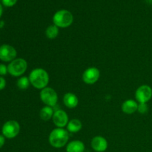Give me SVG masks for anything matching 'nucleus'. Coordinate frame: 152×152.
Instances as JSON below:
<instances>
[{"mask_svg":"<svg viewBox=\"0 0 152 152\" xmlns=\"http://www.w3.org/2000/svg\"><path fill=\"white\" fill-rule=\"evenodd\" d=\"M29 80L35 88L42 90L48 87L49 83L48 73L43 68H35L30 73Z\"/></svg>","mask_w":152,"mask_h":152,"instance_id":"1","label":"nucleus"},{"mask_svg":"<svg viewBox=\"0 0 152 152\" xmlns=\"http://www.w3.org/2000/svg\"><path fill=\"white\" fill-rule=\"evenodd\" d=\"M69 140V132L61 128H56L49 134L48 140L50 145L53 148H60L65 146Z\"/></svg>","mask_w":152,"mask_h":152,"instance_id":"2","label":"nucleus"},{"mask_svg":"<svg viewBox=\"0 0 152 152\" xmlns=\"http://www.w3.org/2000/svg\"><path fill=\"white\" fill-rule=\"evenodd\" d=\"M74 22L73 14L68 10H59L54 13L53 16V25L58 28H65L71 26Z\"/></svg>","mask_w":152,"mask_h":152,"instance_id":"3","label":"nucleus"},{"mask_svg":"<svg viewBox=\"0 0 152 152\" xmlns=\"http://www.w3.org/2000/svg\"><path fill=\"white\" fill-rule=\"evenodd\" d=\"M28 68V62L22 58L15 59L7 66L8 73L13 77H20L26 71Z\"/></svg>","mask_w":152,"mask_h":152,"instance_id":"4","label":"nucleus"},{"mask_svg":"<svg viewBox=\"0 0 152 152\" xmlns=\"http://www.w3.org/2000/svg\"><path fill=\"white\" fill-rule=\"evenodd\" d=\"M40 99L47 106L54 107L57 104L58 95L54 89L50 87H46L41 90Z\"/></svg>","mask_w":152,"mask_h":152,"instance_id":"5","label":"nucleus"},{"mask_svg":"<svg viewBox=\"0 0 152 152\" xmlns=\"http://www.w3.org/2000/svg\"><path fill=\"white\" fill-rule=\"evenodd\" d=\"M2 134L8 139H13L19 134L20 132V126L15 120H9L2 126Z\"/></svg>","mask_w":152,"mask_h":152,"instance_id":"6","label":"nucleus"},{"mask_svg":"<svg viewBox=\"0 0 152 152\" xmlns=\"http://www.w3.org/2000/svg\"><path fill=\"white\" fill-rule=\"evenodd\" d=\"M135 97L139 103H147L152 97V89L149 86L142 85L137 89Z\"/></svg>","mask_w":152,"mask_h":152,"instance_id":"7","label":"nucleus"},{"mask_svg":"<svg viewBox=\"0 0 152 152\" xmlns=\"http://www.w3.org/2000/svg\"><path fill=\"white\" fill-rule=\"evenodd\" d=\"M100 71L96 67H90L85 70L83 74V80L86 84L93 85L99 80Z\"/></svg>","mask_w":152,"mask_h":152,"instance_id":"8","label":"nucleus"},{"mask_svg":"<svg viewBox=\"0 0 152 152\" xmlns=\"http://www.w3.org/2000/svg\"><path fill=\"white\" fill-rule=\"evenodd\" d=\"M17 55L16 50L10 45H3L0 47V59L4 62H12Z\"/></svg>","mask_w":152,"mask_h":152,"instance_id":"9","label":"nucleus"},{"mask_svg":"<svg viewBox=\"0 0 152 152\" xmlns=\"http://www.w3.org/2000/svg\"><path fill=\"white\" fill-rule=\"evenodd\" d=\"M52 120H53V123H54L55 126L57 128H61V129H63L64 127L67 126L68 122H69L68 114L65 111L62 109L56 110V111H54Z\"/></svg>","mask_w":152,"mask_h":152,"instance_id":"10","label":"nucleus"},{"mask_svg":"<svg viewBox=\"0 0 152 152\" xmlns=\"http://www.w3.org/2000/svg\"><path fill=\"white\" fill-rule=\"evenodd\" d=\"M91 147L96 152H104L108 148V141L102 136H96L92 139Z\"/></svg>","mask_w":152,"mask_h":152,"instance_id":"11","label":"nucleus"},{"mask_svg":"<svg viewBox=\"0 0 152 152\" xmlns=\"http://www.w3.org/2000/svg\"><path fill=\"white\" fill-rule=\"evenodd\" d=\"M122 111L125 114H132L137 111L138 104L134 99H127L122 105Z\"/></svg>","mask_w":152,"mask_h":152,"instance_id":"12","label":"nucleus"},{"mask_svg":"<svg viewBox=\"0 0 152 152\" xmlns=\"http://www.w3.org/2000/svg\"><path fill=\"white\" fill-rule=\"evenodd\" d=\"M63 102L65 106L68 108H74L78 105V97L74 94L68 92L65 94L63 97Z\"/></svg>","mask_w":152,"mask_h":152,"instance_id":"13","label":"nucleus"},{"mask_svg":"<svg viewBox=\"0 0 152 152\" xmlns=\"http://www.w3.org/2000/svg\"><path fill=\"white\" fill-rule=\"evenodd\" d=\"M85 144L80 140H73L66 146L67 152H84Z\"/></svg>","mask_w":152,"mask_h":152,"instance_id":"14","label":"nucleus"},{"mask_svg":"<svg viewBox=\"0 0 152 152\" xmlns=\"http://www.w3.org/2000/svg\"><path fill=\"white\" fill-rule=\"evenodd\" d=\"M83 128L82 122L78 119H72L68 122L67 125V130L71 133H77Z\"/></svg>","mask_w":152,"mask_h":152,"instance_id":"15","label":"nucleus"},{"mask_svg":"<svg viewBox=\"0 0 152 152\" xmlns=\"http://www.w3.org/2000/svg\"><path fill=\"white\" fill-rule=\"evenodd\" d=\"M53 113H54V111H53V108L46 105L40 110L39 117L44 121H48L50 119H52Z\"/></svg>","mask_w":152,"mask_h":152,"instance_id":"16","label":"nucleus"},{"mask_svg":"<svg viewBox=\"0 0 152 152\" xmlns=\"http://www.w3.org/2000/svg\"><path fill=\"white\" fill-rule=\"evenodd\" d=\"M59 32V28L55 25H51L45 30V36L50 39H53L57 37Z\"/></svg>","mask_w":152,"mask_h":152,"instance_id":"17","label":"nucleus"},{"mask_svg":"<svg viewBox=\"0 0 152 152\" xmlns=\"http://www.w3.org/2000/svg\"><path fill=\"white\" fill-rule=\"evenodd\" d=\"M30 84V80L29 77H22L18 80L17 81V86L19 89L21 90H25L29 87Z\"/></svg>","mask_w":152,"mask_h":152,"instance_id":"18","label":"nucleus"},{"mask_svg":"<svg viewBox=\"0 0 152 152\" xmlns=\"http://www.w3.org/2000/svg\"><path fill=\"white\" fill-rule=\"evenodd\" d=\"M137 111L140 114H146L148 111V107L147 103H139L138 104Z\"/></svg>","mask_w":152,"mask_h":152,"instance_id":"19","label":"nucleus"},{"mask_svg":"<svg viewBox=\"0 0 152 152\" xmlns=\"http://www.w3.org/2000/svg\"><path fill=\"white\" fill-rule=\"evenodd\" d=\"M17 2V0H2V4L6 7H12Z\"/></svg>","mask_w":152,"mask_h":152,"instance_id":"20","label":"nucleus"},{"mask_svg":"<svg viewBox=\"0 0 152 152\" xmlns=\"http://www.w3.org/2000/svg\"><path fill=\"white\" fill-rule=\"evenodd\" d=\"M7 72V67L3 64H0V76L6 75Z\"/></svg>","mask_w":152,"mask_h":152,"instance_id":"21","label":"nucleus"},{"mask_svg":"<svg viewBox=\"0 0 152 152\" xmlns=\"http://www.w3.org/2000/svg\"><path fill=\"white\" fill-rule=\"evenodd\" d=\"M6 86V81L2 77H0V91L3 90Z\"/></svg>","mask_w":152,"mask_h":152,"instance_id":"22","label":"nucleus"},{"mask_svg":"<svg viewBox=\"0 0 152 152\" xmlns=\"http://www.w3.org/2000/svg\"><path fill=\"white\" fill-rule=\"evenodd\" d=\"M4 142H5V140H4V137L2 135H0V148L4 145Z\"/></svg>","mask_w":152,"mask_h":152,"instance_id":"23","label":"nucleus"},{"mask_svg":"<svg viewBox=\"0 0 152 152\" xmlns=\"http://www.w3.org/2000/svg\"><path fill=\"white\" fill-rule=\"evenodd\" d=\"M2 12H3L2 6H1V4H0V17H1V14H2Z\"/></svg>","mask_w":152,"mask_h":152,"instance_id":"24","label":"nucleus"}]
</instances>
